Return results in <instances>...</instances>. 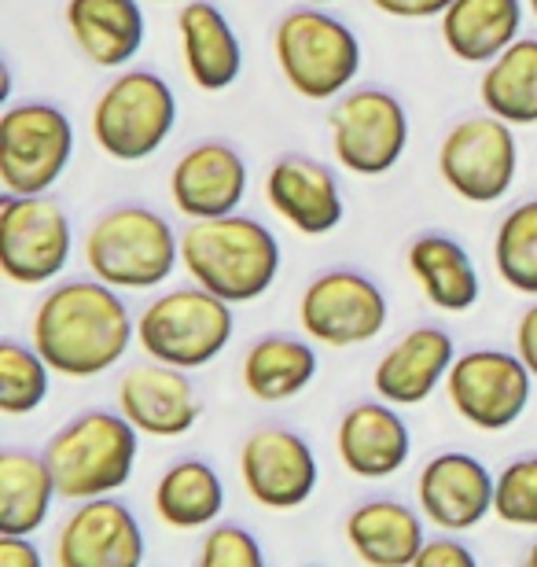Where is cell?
<instances>
[{"mask_svg":"<svg viewBox=\"0 0 537 567\" xmlns=\"http://www.w3.org/2000/svg\"><path fill=\"white\" fill-rule=\"evenodd\" d=\"M519 144L512 122L497 115L461 118L438 144V174L467 203H497L516 185Z\"/></svg>","mask_w":537,"mask_h":567,"instance_id":"30bf717a","label":"cell"},{"mask_svg":"<svg viewBox=\"0 0 537 567\" xmlns=\"http://www.w3.org/2000/svg\"><path fill=\"white\" fill-rule=\"evenodd\" d=\"M523 30V0H453L442 11V41L461 63L486 66Z\"/></svg>","mask_w":537,"mask_h":567,"instance_id":"d4e9b609","label":"cell"},{"mask_svg":"<svg viewBox=\"0 0 537 567\" xmlns=\"http://www.w3.org/2000/svg\"><path fill=\"white\" fill-rule=\"evenodd\" d=\"M494 266L508 288L537 295V199L512 207L497 225Z\"/></svg>","mask_w":537,"mask_h":567,"instance_id":"4dcf8cb0","label":"cell"},{"mask_svg":"<svg viewBox=\"0 0 537 567\" xmlns=\"http://www.w3.org/2000/svg\"><path fill=\"white\" fill-rule=\"evenodd\" d=\"M347 542L353 557L372 567L416 564L424 549V519L394 497H372L347 516Z\"/></svg>","mask_w":537,"mask_h":567,"instance_id":"603a6c76","label":"cell"},{"mask_svg":"<svg viewBox=\"0 0 537 567\" xmlns=\"http://www.w3.org/2000/svg\"><path fill=\"white\" fill-rule=\"evenodd\" d=\"M331 152L358 177H380L397 166L409 144L405 104L386 89H353L328 115Z\"/></svg>","mask_w":537,"mask_h":567,"instance_id":"7c38bea8","label":"cell"},{"mask_svg":"<svg viewBox=\"0 0 537 567\" xmlns=\"http://www.w3.org/2000/svg\"><path fill=\"white\" fill-rule=\"evenodd\" d=\"M236 332L233 302L214 295L203 284L169 288L144 306L136 317V343L147 358L166 361L177 369H203L228 347Z\"/></svg>","mask_w":537,"mask_h":567,"instance_id":"5b68a950","label":"cell"},{"mask_svg":"<svg viewBox=\"0 0 537 567\" xmlns=\"http://www.w3.org/2000/svg\"><path fill=\"white\" fill-rule=\"evenodd\" d=\"M534 372L519 354L497 347L467 350L445 377V394L464 424L478 431H508L527 413Z\"/></svg>","mask_w":537,"mask_h":567,"instance_id":"8fae6325","label":"cell"},{"mask_svg":"<svg viewBox=\"0 0 537 567\" xmlns=\"http://www.w3.org/2000/svg\"><path fill=\"white\" fill-rule=\"evenodd\" d=\"M494 516L508 527H537V453L505 464L494 486Z\"/></svg>","mask_w":537,"mask_h":567,"instance_id":"d6a6232c","label":"cell"},{"mask_svg":"<svg viewBox=\"0 0 537 567\" xmlns=\"http://www.w3.org/2000/svg\"><path fill=\"white\" fill-rule=\"evenodd\" d=\"M136 339V321L118 288L100 277L63 280L44 291L33 310L30 343L41 350L52 372L89 380L107 372Z\"/></svg>","mask_w":537,"mask_h":567,"instance_id":"6da1fadb","label":"cell"},{"mask_svg":"<svg viewBox=\"0 0 537 567\" xmlns=\"http://www.w3.org/2000/svg\"><path fill=\"white\" fill-rule=\"evenodd\" d=\"M453 361H456L453 336L434 324H420L397 339L391 350H383V358L375 361L372 372V391L383 402L420 405L450 377Z\"/></svg>","mask_w":537,"mask_h":567,"instance_id":"44dd1931","label":"cell"},{"mask_svg":"<svg viewBox=\"0 0 537 567\" xmlns=\"http://www.w3.org/2000/svg\"><path fill=\"white\" fill-rule=\"evenodd\" d=\"M60 497L41 453L0 450V535H38Z\"/></svg>","mask_w":537,"mask_h":567,"instance_id":"83f0119b","label":"cell"},{"mask_svg":"<svg viewBox=\"0 0 537 567\" xmlns=\"http://www.w3.org/2000/svg\"><path fill=\"white\" fill-rule=\"evenodd\" d=\"M136 446H141V431L125 421L122 410H85L44 442L41 457L49 464L60 497L85 502V497L118 494L130 483Z\"/></svg>","mask_w":537,"mask_h":567,"instance_id":"3957f363","label":"cell"},{"mask_svg":"<svg viewBox=\"0 0 537 567\" xmlns=\"http://www.w3.org/2000/svg\"><path fill=\"white\" fill-rule=\"evenodd\" d=\"M317 377V350L295 336H261L247 347L239 380L258 402H288L302 394Z\"/></svg>","mask_w":537,"mask_h":567,"instance_id":"4316f807","label":"cell"},{"mask_svg":"<svg viewBox=\"0 0 537 567\" xmlns=\"http://www.w3.org/2000/svg\"><path fill=\"white\" fill-rule=\"evenodd\" d=\"M71 218L49 192L41 196H16L4 192L0 199V269L11 284L38 288L55 280L71 262Z\"/></svg>","mask_w":537,"mask_h":567,"instance_id":"9c48e42d","label":"cell"},{"mask_svg":"<svg viewBox=\"0 0 537 567\" xmlns=\"http://www.w3.org/2000/svg\"><path fill=\"white\" fill-rule=\"evenodd\" d=\"M239 480L250 502L272 513H288L313 497L321 468H317L313 446L299 431L266 424L250 431L239 446Z\"/></svg>","mask_w":537,"mask_h":567,"instance_id":"5bb4252c","label":"cell"},{"mask_svg":"<svg viewBox=\"0 0 537 567\" xmlns=\"http://www.w3.org/2000/svg\"><path fill=\"white\" fill-rule=\"evenodd\" d=\"M266 199L302 236H324L342 221V192L335 174L299 152L280 155L269 166Z\"/></svg>","mask_w":537,"mask_h":567,"instance_id":"d6986e66","label":"cell"},{"mask_svg":"<svg viewBox=\"0 0 537 567\" xmlns=\"http://www.w3.org/2000/svg\"><path fill=\"white\" fill-rule=\"evenodd\" d=\"M152 4H174V0H152Z\"/></svg>","mask_w":537,"mask_h":567,"instance_id":"60d3db41","label":"cell"},{"mask_svg":"<svg viewBox=\"0 0 537 567\" xmlns=\"http://www.w3.org/2000/svg\"><path fill=\"white\" fill-rule=\"evenodd\" d=\"M0 567H41V553L30 535H0Z\"/></svg>","mask_w":537,"mask_h":567,"instance_id":"8d00e7d4","label":"cell"},{"mask_svg":"<svg viewBox=\"0 0 537 567\" xmlns=\"http://www.w3.org/2000/svg\"><path fill=\"white\" fill-rule=\"evenodd\" d=\"M155 516L174 530H203L210 527L225 508V483L214 464L199 457L174 461L158 475L152 494Z\"/></svg>","mask_w":537,"mask_h":567,"instance_id":"f1b7e54d","label":"cell"},{"mask_svg":"<svg viewBox=\"0 0 537 567\" xmlns=\"http://www.w3.org/2000/svg\"><path fill=\"white\" fill-rule=\"evenodd\" d=\"M203 567H261L266 553H261L258 538L239 524H214L199 546Z\"/></svg>","mask_w":537,"mask_h":567,"instance_id":"836d02e7","label":"cell"},{"mask_svg":"<svg viewBox=\"0 0 537 567\" xmlns=\"http://www.w3.org/2000/svg\"><path fill=\"white\" fill-rule=\"evenodd\" d=\"M527 564H534V567H537V542L527 549Z\"/></svg>","mask_w":537,"mask_h":567,"instance_id":"f35d334b","label":"cell"},{"mask_svg":"<svg viewBox=\"0 0 537 567\" xmlns=\"http://www.w3.org/2000/svg\"><path fill=\"white\" fill-rule=\"evenodd\" d=\"M516 354L527 361V369L534 372V380H537V302H530L527 310L519 313V324H516Z\"/></svg>","mask_w":537,"mask_h":567,"instance_id":"74e56055","label":"cell"},{"mask_svg":"<svg viewBox=\"0 0 537 567\" xmlns=\"http://www.w3.org/2000/svg\"><path fill=\"white\" fill-rule=\"evenodd\" d=\"M335 453L358 480H386L402 472L413 453V431L397 416L394 402H358L335 427Z\"/></svg>","mask_w":537,"mask_h":567,"instance_id":"ffe728a7","label":"cell"},{"mask_svg":"<svg viewBox=\"0 0 537 567\" xmlns=\"http://www.w3.org/2000/svg\"><path fill=\"white\" fill-rule=\"evenodd\" d=\"M472 546H464L461 538H427L420 549L416 567H475Z\"/></svg>","mask_w":537,"mask_h":567,"instance_id":"e575fe53","label":"cell"},{"mask_svg":"<svg viewBox=\"0 0 537 567\" xmlns=\"http://www.w3.org/2000/svg\"><path fill=\"white\" fill-rule=\"evenodd\" d=\"M74 126L66 111L44 100L11 104L0 115V185L16 196H41L66 174Z\"/></svg>","mask_w":537,"mask_h":567,"instance_id":"ba28073f","label":"cell"},{"mask_svg":"<svg viewBox=\"0 0 537 567\" xmlns=\"http://www.w3.org/2000/svg\"><path fill=\"white\" fill-rule=\"evenodd\" d=\"M310 4H331V0H310Z\"/></svg>","mask_w":537,"mask_h":567,"instance_id":"b9f144b4","label":"cell"},{"mask_svg":"<svg viewBox=\"0 0 537 567\" xmlns=\"http://www.w3.org/2000/svg\"><path fill=\"white\" fill-rule=\"evenodd\" d=\"M89 274L118 291L158 288L180 262V240L163 214L141 203H122L104 210L85 233Z\"/></svg>","mask_w":537,"mask_h":567,"instance_id":"277c9868","label":"cell"},{"mask_svg":"<svg viewBox=\"0 0 537 567\" xmlns=\"http://www.w3.org/2000/svg\"><path fill=\"white\" fill-rule=\"evenodd\" d=\"M177 33L185 71L203 93H221L244 71V44L228 16L210 0H185L177 11Z\"/></svg>","mask_w":537,"mask_h":567,"instance_id":"7402d4cb","label":"cell"},{"mask_svg":"<svg viewBox=\"0 0 537 567\" xmlns=\"http://www.w3.org/2000/svg\"><path fill=\"white\" fill-rule=\"evenodd\" d=\"M277 66L302 100H335L361 71V41L321 8H291L272 30Z\"/></svg>","mask_w":537,"mask_h":567,"instance_id":"8992f818","label":"cell"},{"mask_svg":"<svg viewBox=\"0 0 537 567\" xmlns=\"http://www.w3.org/2000/svg\"><path fill=\"white\" fill-rule=\"evenodd\" d=\"M66 30L96 66H125L144 44L141 0H66Z\"/></svg>","mask_w":537,"mask_h":567,"instance_id":"cb8c5ba5","label":"cell"},{"mask_svg":"<svg viewBox=\"0 0 537 567\" xmlns=\"http://www.w3.org/2000/svg\"><path fill=\"white\" fill-rule=\"evenodd\" d=\"M169 196H174L177 214H185L188 221L239 210L247 196L244 155L225 141L192 144L169 174Z\"/></svg>","mask_w":537,"mask_h":567,"instance_id":"ac0fdd59","label":"cell"},{"mask_svg":"<svg viewBox=\"0 0 537 567\" xmlns=\"http://www.w3.org/2000/svg\"><path fill=\"white\" fill-rule=\"evenodd\" d=\"M494 486L497 475L483 461L461 450H445L420 468L416 502L434 527L445 535H461L494 513Z\"/></svg>","mask_w":537,"mask_h":567,"instance_id":"2e32d148","label":"cell"},{"mask_svg":"<svg viewBox=\"0 0 537 567\" xmlns=\"http://www.w3.org/2000/svg\"><path fill=\"white\" fill-rule=\"evenodd\" d=\"M49 372L52 365L38 347L4 339L0 343V413L27 416L38 410L49 399Z\"/></svg>","mask_w":537,"mask_h":567,"instance_id":"1f68e13d","label":"cell"},{"mask_svg":"<svg viewBox=\"0 0 537 567\" xmlns=\"http://www.w3.org/2000/svg\"><path fill=\"white\" fill-rule=\"evenodd\" d=\"M177 126V96L163 74L122 71L96 96L93 141L114 163H141L169 141Z\"/></svg>","mask_w":537,"mask_h":567,"instance_id":"52a82bcc","label":"cell"},{"mask_svg":"<svg viewBox=\"0 0 537 567\" xmlns=\"http://www.w3.org/2000/svg\"><path fill=\"white\" fill-rule=\"evenodd\" d=\"M118 410L147 439H177L196 427L203 402L188 380V369L166 361H141L118 380Z\"/></svg>","mask_w":537,"mask_h":567,"instance_id":"e0dca14e","label":"cell"},{"mask_svg":"<svg viewBox=\"0 0 537 567\" xmlns=\"http://www.w3.org/2000/svg\"><path fill=\"white\" fill-rule=\"evenodd\" d=\"M409 274L442 313H467L478 302V269L472 255L445 233H424L409 244Z\"/></svg>","mask_w":537,"mask_h":567,"instance_id":"484cf974","label":"cell"},{"mask_svg":"<svg viewBox=\"0 0 537 567\" xmlns=\"http://www.w3.org/2000/svg\"><path fill=\"white\" fill-rule=\"evenodd\" d=\"M144 530L133 508L114 494L85 497L55 535L60 567H136L144 564Z\"/></svg>","mask_w":537,"mask_h":567,"instance_id":"9a60e30c","label":"cell"},{"mask_svg":"<svg viewBox=\"0 0 537 567\" xmlns=\"http://www.w3.org/2000/svg\"><path fill=\"white\" fill-rule=\"evenodd\" d=\"M478 100L512 126H537V38H516L486 63Z\"/></svg>","mask_w":537,"mask_h":567,"instance_id":"f546056e","label":"cell"},{"mask_svg":"<svg viewBox=\"0 0 537 567\" xmlns=\"http://www.w3.org/2000/svg\"><path fill=\"white\" fill-rule=\"evenodd\" d=\"M527 4H530V11H534V19H537V0H527Z\"/></svg>","mask_w":537,"mask_h":567,"instance_id":"ab89813d","label":"cell"},{"mask_svg":"<svg viewBox=\"0 0 537 567\" xmlns=\"http://www.w3.org/2000/svg\"><path fill=\"white\" fill-rule=\"evenodd\" d=\"M391 321L383 288L361 269H324L306 284L299 299V324L313 343L358 347L375 339Z\"/></svg>","mask_w":537,"mask_h":567,"instance_id":"4fadbf2b","label":"cell"},{"mask_svg":"<svg viewBox=\"0 0 537 567\" xmlns=\"http://www.w3.org/2000/svg\"><path fill=\"white\" fill-rule=\"evenodd\" d=\"M180 266L225 302L244 306L272 288L280 274V244L266 221L250 214H217L188 221L180 233Z\"/></svg>","mask_w":537,"mask_h":567,"instance_id":"7a4b0ae2","label":"cell"},{"mask_svg":"<svg viewBox=\"0 0 537 567\" xmlns=\"http://www.w3.org/2000/svg\"><path fill=\"white\" fill-rule=\"evenodd\" d=\"M369 4L391 19H442L453 0H369Z\"/></svg>","mask_w":537,"mask_h":567,"instance_id":"d590c367","label":"cell"}]
</instances>
